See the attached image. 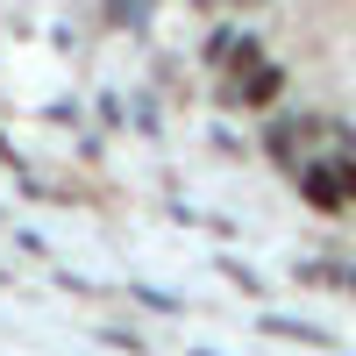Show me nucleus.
<instances>
[{
	"mask_svg": "<svg viewBox=\"0 0 356 356\" xmlns=\"http://www.w3.org/2000/svg\"><path fill=\"white\" fill-rule=\"evenodd\" d=\"M300 193L314 214H349V186H342V164H300Z\"/></svg>",
	"mask_w": 356,
	"mask_h": 356,
	"instance_id": "2",
	"label": "nucleus"
},
{
	"mask_svg": "<svg viewBox=\"0 0 356 356\" xmlns=\"http://www.w3.org/2000/svg\"><path fill=\"white\" fill-rule=\"evenodd\" d=\"M235 8H257V0H235Z\"/></svg>",
	"mask_w": 356,
	"mask_h": 356,
	"instance_id": "5",
	"label": "nucleus"
},
{
	"mask_svg": "<svg viewBox=\"0 0 356 356\" xmlns=\"http://www.w3.org/2000/svg\"><path fill=\"white\" fill-rule=\"evenodd\" d=\"M278 93H285V65H271V57H264V65H250L243 79H228V107H278Z\"/></svg>",
	"mask_w": 356,
	"mask_h": 356,
	"instance_id": "1",
	"label": "nucleus"
},
{
	"mask_svg": "<svg viewBox=\"0 0 356 356\" xmlns=\"http://www.w3.org/2000/svg\"><path fill=\"white\" fill-rule=\"evenodd\" d=\"M186 356H221V349H186Z\"/></svg>",
	"mask_w": 356,
	"mask_h": 356,
	"instance_id": "4",
	"label": "nucleus"
},
{
	"mask_svg": "<svg viewBox=\"0 0 356 356\" xmlns=\"http://www.w3.org/2000/svg\"><path fill=\"white\" fill-rule=\"evenodd\" d=\"M292 136H300V122H285V114H278V122H271V136H264V150L292 164Z\"/></svg>",
	"mask_w": 356,
	"mask_h": 356,
	"instance_id": "3",
	"label": "nucleus"
}]
</instances>
